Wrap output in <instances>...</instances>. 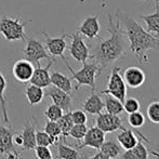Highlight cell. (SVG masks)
I'll return each instance as SVG.
<instances>
[{"instance_id": "1", "label": "cell", "mask_w": 159, "mask_h": 159, "mask_svg": "<svg viewBox=\"0 0 159 159\" xmlns=\"http://www.w3.org/2000/svg\"><path fill=\"white\" fill-rule=\"evenodd\" d=\"M107 12L108 20V27L107 32L109 33V37L105 40H102L92 53V59L102 69L106 68L109 64L115 63L117 60L121 59L127 54V47L125 35L126 33L122 30L121 22L119 19L114 22L111 13Z\"/></svg>"}, {"instance_id": "2", "label": "cell", "mask_w": 159, "mask_h": 159, "mask_svg": "<svg viewBox=\"0 0 159 159\" xmlns=\"http://www.w3.org/2000/svg\"><path fill=\"white\" fill-rule=\"evenodd\" d=\"M117 19L121 22V25L126 28V35L129 40V49L135 55L139 63H149V50L159 49V38L148 33L140 25L131 15L118 10Z\"/></svg>"}, {"instance_id": "3", "label": "cell", "mask_w": 159, "mask_h": 159, "mask_svg": "<svg viewBox=\"0 0 159 159\" xmlns=\"http://www.w3.org/2000/svg\"><path fill=\"white\" fill-rule=\"evenodd\" d=\"M62 60L64 61L65 65H66L68 71L71 74V79H74L77 84L75 87V90H79L82 86H87L90 87L92 89V91H95V79L98 75L101 74V71L103 70L100 66L96 63H84L82 65V68L79 69L78 71H75L73 68L70 67V65L68 64L66 57H63Z\"/></svg>"}, {"instance_id": "4", "label": "cell", "mask_w": 159, "mask_h": 159, "mask_svg": "<svg viewBox=\"0 0 159 159\" xmlns=\"http://www.w3.org/2000/svg\"><path fill=\"white\" fill-rule=\"evenodd\" d=\"M30 20L22 22L21 17H10L1 16L0 17V35L7 41H26L25 26L27 25Z\"/></svg>"}, {"instance_id": "5", "label": "cell", "mask_w": 159, "mask_h": 159, "mask_svg": "<svg viewBox=\"0 0 159 159\" xmlns=\"http://www.w3.org/2000/svg\"><path fill=\"white\" fill-rule=\"evenodd\" d=\"M120 67L114 66L108 77V82L105 90H103L102 94H109L114 98H118L119 101L124 102L127 96V84L120 74Z\"/></svg>"}, {"instance_id": "6", "label": "cell", "mask_w": 159, "mask_h": 159, "mask_svg": "<svg viewBox=\"0 0 159 159\" xmlns=\"http://www.w3.org/2000/svg\"><path fill=\"white\" fill-rule=\"evenodd\" d=\"M24 59L30 61V63L34 64V66H41L40 61L43 59L51 60V55L48 53L46 47L40 41L33 38H27L26 39V47L23 51Z\"/></svg>"}, {"instance_id": "7", "label": "cell", "mask_w": 159, "mask_h": 159, "mask_svg": "<svg viewBox=\"0 0 159 159\" xmlns=\"http://www.w3.org/2000/svg\"><path fill=\"white\" fill-rule=\"evenodd\" d=\"M68 38L71 39L69 47V54L78 63H86L90 57V50L87 43L84 42L82 36L79 33L68 34Z\"/></svg>"}, {"instance_id": "8", "label": "cell", "mask_w": 159, "mask_h": 159, "mask_svg": "<svg viewBox=\"0 0 159 159\" xmlns=\"http://www.w3.org/2000/svg\"><path fill=\"white\" fill-rule=\"evenodd\" d=\"M96 116L98 117L95 119V126L102 130L104 133H111L124 128L121 118L118 115H111V114L102 111Z\"/></svg>"}, {"instance_id": "9", "label": "cell", "mask_w": 159, "mask_h": 159, "mask_svg": "<svg viewBox=\"0 0 159 159\" xmlns=\"http://www.w3.org/2000/svg\"><path fill=\"white\" fill-rule=\"evenodd\" d=\"M44 36V44L48 53L51 57H64V52L67 49L66 38H68V34H62L59 37H51L47 33H42Z\"/></svg>"}, {"instance_id": "10", "label": "cell", "mask_w": 159, "mask_h": 159, "mask_svg": "<svg viewBox=\"0 0 159 159\" xmlns=\"http://www.w3.org/2000/svg\"><path fill=\"white\" fill-rule=\"evenodd\" d=\"M46 89L47 90L44 91V96L50 98L55 105L63 109V111H66V113L70 111L71 107H73V98L70 96V93H67L61 89L50 86Z\"/></svg>"}, {"instance_id": "11", "label": "cell", "mask_w": 159, "mask_h": 159, "mask_svg": "<svg viewBox=\"0 0 159 159\" xmlns=\"http://www.w3.org/2000/svg\"><path fill=\"white\" fill-rule=\"evenodd\" d=\"M105 141V133L101 129H98V127H91L88 128L84 138L82 139V143L80 145H78L77 148L81 149L84 147H90V148L94 149H100L101 145L104 143Z\"/></svg>"}, {"instance_id": "12", "label": "cell", "mask_w": 159, "mask_h": 159, "mask_svg": "<svg viewBox=\"0 0 159 159\" xmlns=\"http://www.w3.org/2000/svg\"><path fill=\"white\" fill-rule=\"evenodd\" d=\"M16 133L12 126H4L0 121V154L6 155L10 152H19L13 143V135ZM21 153V152H20Z\"/></svg>"}, {"instance_id": "13", "label": "cell", "mask_w": 159, "mask_h": 159, "mask_svg": "<svg viewBox=\"0 0 159 159\" xmlns=\"http://www.w3.org/2000/svg\"><path fill=\"white\" fill-rule=\"evenodd\" d=\"M101 32V25L98 22V15H89L86 16L79 26L78 33L88 39H94L98 37Z\"/></svg>"}, {"instance_id": "14", "label": "cell", "mask_w": 159, "mask_h": 159, "mask_svg": "<svg viewBox=\"0 0 159 159\" xmlns=\"http://www.w3.org/2000/svg\"><path fill=\"white\" fill-rule=\"evenodd\" d=\"M55 62V59H51L49 60V63L46 67H41L38 66L37 68L34 69L33 76L30 78V82L32 84H35L37 87H40L42 89L48 88L49 86H51V81H50V68L53 65V63Z\"/></svg>"}, {"instance_id": "15", "label": "cell", "mask_w": 159, "mask_h": 159, "mask_svg": "<svg viewBox=\"0 0 159 159\" xmlns=\"http://www.w3.org/2000/svg\"><path fill=\"white\" fill-rule=\"evenodd\" d=\"M122 78L128 87L136 89L144 84L145 80H146V75H145L144 70L140 67L130 66L125 69Z\"/></svg>"}, {"instance_id": "16", "label": "cell", "mask_w": 159, "mask_h": 159, "mask_svg": "<svg viewBox=\"0 0 159 159\" xmlns=\"http://www.w3.org/2000/svg\"><path fill=\"white\" fill-rule=\"evenodd\" d=\"M35 66L25 59L17 60L13 65L12 73L14 78L20 82H28L34 73Z\"/></svg>"}, {"instance_id": "17", "label": "cell", "mask_w": 159, "mask_h": 159, "mask_svg": "<svg viewBox=\"0 0 159 159\" xmlns=\"http://www.w3.org/2000/svg\"><path fill=\"white\" fill-rule=\"evenodd\" d=\"M21 135L23 139L21 152L34 151V148L36 147V125L32 124V121L28 120L22 129Z\"/></svg>"}, {"instance_id": "18", "label": "cell", "mask_w": 159, "mask_h": 159, "mask_svg": "<svg viewBox=\"0 0 159 159\" xmlns=\"http://www.w3.org/2000/svg\"><path fill=\"white\" fill-rule=\"evenodd\" d=\"M82 109L90 115H98L104 109V101L95 91H92L91 95L82 103Z\"/></svg>"}, {"instance_id": "19", "label": "cell", "mask_w": 159, "mask_h": 159, "mask_svg": "<svg viewBox=\"0 0 159 159\" xmlns=\"http://www.w3.org/2000/svg\"><path fill=\"white\" fill-rule=\"evenodd\" d=\"M120 159H149L148 148L143 143V139L139 138L135 146L125 151V153L120 155Z\"/></svg>"}, {"instance_id": "20", "label": "cell", "mask_w": 159, "mask_h": 159, "mask_svg": "<svg viewBox=\"0 0 159 159\" xmlns=\"http://www.w3.org/2000/svg\"><path fill=\"white\" fill-rule=\"evenodd\" d=\"M121 131L118 134L117 141L119 143V145L121 146L122 149L128 151V149L132 148L136 145V143L139 142V136H136V133L133 132L130 129H126V128H121Z\"/></svg>"}, {"instance_id": "21", "label": "cell", "mask_w": 159, "mask_h": 159, "mask_svg": "<svg viewBox=\"0 0 159 159\" xmlns=\"http://www.w3.org/2000/svg\"><path fill=\"white\" fill-rule=\"evenodd\" d=\"M140 17L146 24V30L159 37V1L156 2V12L153 14H141Z\"/></svg>"}, {"instance_id": "22", "label": "cell", "mask_w": 159, "mask_h": 159, "mask_svg": "<svg viewBox=\"0 0 159 159\" xmlns=\"http://www.w3.org/2000/svg\"><path fill=\"white\" fill-rule=\"evenodd\" d=\"M51 84L55 88H59L67 93H71L73 91V84H71V78L65 76L64 74L60 71H53L50 75Z\"/></svg>"}, {"instance_id": "23", "label": "cell", "mask_w": 159, "mask_h": 159, "mask_svg": "<svg viewBox=\"0 0 159 159\" xmlns=\"http://www.w3.org/2000/svg\"><path fill=\"white\" fill-rule=\"evenodd\" d=\"M6 89H7V80L4 78L3 74L0 70V106H1L2 120H3V122L6 125L11 126V119H10V116H9L8 105H7Z\"/></svg>"}, {"instance_id": "24", "label": "cell", "mask_w": 159, "mask_h": 159, "mask_svg": "<svg viewBox=\"0 0 159 159\" xmlns=\"http://www.w3.org/2000/svg\"><path fill=\"white\" fill-rule=\"evenodd\" d=\"M25 95H26V100L30 106H35L38 105L42 102L44 98V90L40 87H37L35 84L28 86L25 90Z\"/></svg>"}, {"instance_id": "25", "label": "cell", "mask_w": 159, "mask_h": 159, "mask_svg": "<svg viewBox=\"0 0 159 159\" xmlns=\"http://www.w3.org/2000/svg\"><path fill=\"white\" fill-rule=\"evenodd\" d=\"M104 108L106 109V113L111 114V115H118L124 113V104L121 101L114 96L106 94L104 102Z\"/></svg>"}, {"instance_id": "26", "label": "cell", "mask_w": 159, "mask_h": 159, "mask_svg": "<svg viewBox=\"0 0 159 159\" xmlns=\"http://www.w3.org/2000/svg\"><path fill=\"white\" fill-rule=\"evenodd\" d=\"M57 158L59 159H82L79 152L74 147L65 144L57 143Z\"/></svg>"}, {"instance_id": "27", "label": "cell", "mask_w": 159, "mask_h": 159, "mask_svg": "<svg viewBox=\"0 0 159 159\" xmlns=\"http://www.w3.org/2000/svg\"><path fill=\"white\" fill-rule=\"evenodd\" d=\"M100 151L109 158H116L122 153L121 146L119 144H116L113 141H104V143L101 145Z\"/></svg>"}, {"instance_id": "28", "label": "cell", "mask_w": 159, "mask_h": 159, "mask_svg": "<svg viewBox=\"0 0 159 159\" xmlns=\"http://www.w3.org/2000/svg\"><path fill=\"white\" fill-rule=\"evenodd\" d=\"M57 122L59 124L60 129H61V134H62L61 136L63 138L64 142H66L67 136L69 135V131H70L71 127L74 126L70 111H67L66 114H63V116H62V117L60 118Z\"/></svg>"}, {"instance_id": "29", "label": "cell", "mask_w": 159, "mask_h": 159, "mask_svg": "<svg viewBox=\"0 0 159 159\" xmlns=\"http://www.w3.org/2000/svg\"><path fill=\"white\" fill-rule=\"evenodd\" d=\"M60 140L52 138L44 130H40L36 128V145H43V146H51V145H57Z\"/></svg>"}, {"instance_id": "30", "label": "cell", "mask_w": 159, "mask_h": 159, "mask_svg": "<svg viewBox=\"0 0 159 159\" xmlns=\"http://www.w3.org/2000/svg\"><path fill=\"white\" fill-rule=\"evenodd\" d=\"M63 109L60 106H57V105H55L54 103H52V104H50L47 107L46 111H44V117L49 121H57L63 116Z\"/></svg>"}, {"instance_id": "31", "label": "cell", "mask_w": 159, "mask_h": 159, "mask_svg": "<svg viewBox=\"0 0 159 159\" xmlns=\"http://www.w3.org/2000/svg\"><path fill=\"white\" fill-rule=\"evenodd\" d=\"M128 124L133 128V129H136V128H140V127L144 126V124H145L144 115H143L140 111L129 114V117H128Z\"/></svg>"}, {"instance_id": "32", "label": "cell", "mask_w": 159, "mask_h": 159, "mask_svg": "<svg viewBox=\"0 0 159 159\" xmlns=\"http://www.w3.org/2000/svg\"><path fill=\"white\" fill-rule=\"evenodd\" d=\"M87 131H88V127L86 124L84 125H74L71 127L70 131H69V135L73 139H75L76 141H81L84 138Z\"/></svg>"}, {"instance_id": "33", "label": "cell", "mask_w": 159, "mask_h": 159, "mask_svg": "<svg viewBox=\"0 0 159 159\" xmlns=\"http://www.w3.org/2000/svg\"><path fill=\"white\" fill-rule=\"evenodd\" d=\"M147 117L153 124H159V101L152 102L147 107Z\"/></svg>"}, {"instance_id": "34", "label": "cell", "mask_w": 159, "mask_h": 159, "mask_svg": "<svg viewBox=\"0 0 159 159\" xmlns=\"http://www.w3.org/2000/svg\"><path fill=\"white\" fill-rule=\"evenodd\" d=\"M44 131L51 135L52 138L57 139V140H60L61 139V129H60V126L57 121H47L46 126H44Z\"/></svg>"}, {"instance_id": "35", "label": "cell", "mask_w": 159, "mask_h": 159, "mask_svg": "<svg viewBox=\"0 0 159 159\" xmlns=\"http://www.w3.org/2000/svg\"><path fill=\"white\" fill-rule=\"evenodd\" d=\"M34 154L37 159H51L53 158L52 152L49 148V146H43V145H36L34 148Z\"/></svg>"}, {"instance_id": "36", "label": "cell", "mask_w": 159, "mask_h": 159, "mask_svg": "<svg viewBox=\"0 0 159 159\" xmlns=\"http://www.w3.org/2000/svg\"><path fill=\"white\" fill-rule=\"evenodd\" d=\"M124 104V111L128 114L134 113V111H140V102L135 98H129L122 102Z\"/></svg>"}, {"instance_id": "37", "label": "cell", "mask_w": 159, "mask_h": 159, "mask_svg": "<svg viewBox=\"0 0 159 159\" xmlns=\"http://www.w3.org/2000/svg\"><path fill=\"white\" fill-rule=\"evenodd\" d=\"M71 119H73L74 125H84L88 121V116L87 113L84 111H70Z\"/></svg>"}, {"instance_id": "38", "label": "cell", "mask_w": 159, "mask_h": 159, "mask_svg": "<svg viewBox=\"0 0 159 159\" xmlns=\"http://www.w3.org/2000/svg\"><path fill=\"white\" fill-rule=\"evenodd\" d=\"M148 152L151 155H153L156 159H159V144H153V143H149Z\"/></svg>"}, {"instance_id": "39", "label": "cell", "mask_w": 159, "mask_h": 159, "mask_svg": "<svg viewBox=\"0 0 159 159\" xmlns=\"http://www.w3.org/2000/svg\"><path fill=\"white\" fill-rule=\"evenodd\" d=\"M82 159H111V158L107 157L104 153H102V152L98 149V153L94 154L93 156H91V157H82Z\"/></svg>"}, {"instance_id": "40", "label": "cell", "mask_w": 159, "mask_h": 159, "mask_svg": "<svg viewBox=\"0 0 159 159\" xmlns=\"http://www.w3.org/2000/svg\"><path fill=\"white\" fill-rule=\"evenodd\" d=\"M13 143L16 147H22V144H23V139H22L21 134L15 133L13 135Z\"/></svg>"}, {"instance_id": "41", "label": "cell", "mask_w": 159, "mask_h": 159, "mask_svg": "<svg viewBox=\"0 0 159 159\" xmlns=\"http://www.w3.org/2000/svg\"><path fill=\"white\" fill-rule=\"evenodd\" d=\"M151 1H155V2H157V1H159V0H151Z\"/></svg>"}, {"instance_id": "42", "label": "cell", "mask_w": 159, "mask_h": 159, "mask_svg": "<svg viewBox=\"0 0 159 159\" xmlns=\"http://www.w3.org/2000/svg\"><path fill=\"white\" fill-rule=\"evenodd\" d=\"M51 159H53V158H51Z\"/></svg>"}]
</instances>
